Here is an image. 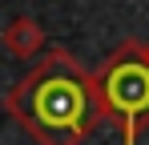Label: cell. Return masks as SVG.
<instances>
[{"instance_id": "obj_1", "label": "cell", "mask_w": 149, "mask_h": 145, "mask_svg": "<svg viewBox=\"0 0 149 145\" xmlns=\"http://www.w3.org/2000/svg\"><path fill=\"white\" fill-rule=\"evenodd\" d=\"M8 113L32 133L36 145H81L101 113L97 81L73 52L49 48L4 97Z\"/></svg>"}, {"instance_id": "obj_2", "label": "cell", "mask_w": 149, "mask_h": 145, "mask_svg": "<svg viewBox=\"0 0 149 145\" xmlns=\"http://www.w3.org/2000/svg\"><path fill=\"white\" fill-rule=\"evenodd\" d=\"M93 81L101 113L125 129V145H137L141 125L149 121V52L141 48V40L121 45L93 72Z\"/></svg>"}, {"instance_id": "obj_3", "label": "cell", "mask_w": 149, "mask_h": 145, "mask_svg": "<svg viewBox=\"0 0 149 145\" xmlns=\"http://www.w3.org/2000/svg\"><path fill=\"white\" fill-rule=\"evenodd\" d=\"M45 45H49V36H45V28H40L36 20H28V16L8 20V28H4V48H8L12 56H20V61L40 56Z\"/></svg>"}, {"instance_id": "obj_4", "label": "cell", "mask_w": 149, "mask_h": 145, "mask_svg": "<svg viewBox=\"0 0 149 145\" xmlns=\"http://www.w3.org/2000/svg\"><path fill=\"white\" fill-rule=\"evenodd\" d=\"M141 48H145V52H149V40H141Z\"/></svg>"}]
</instances>
